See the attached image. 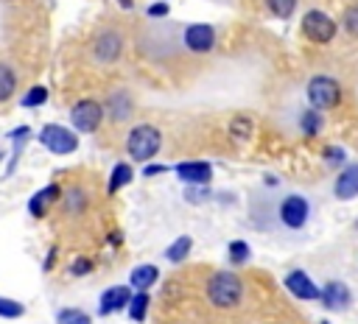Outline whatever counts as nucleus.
<instances>
[{"instance_id":"1","label":"nucleus","mask_w":358,"mask_h":324,"mask_svg":"<svg viewBox=\"0 0 358 324\" xmlns=\"http://www.w3.org/2000/svg\"><path fill=\"white\" fill-rule=\"evenodd\" d=\"M204 299L215 307V310H232L243 302V282L232 268L215 271L207 277L204 282Z\"/></svg>"},{"instance_id":"2","label":"nucleus","mask_w":358,"mask_h":324,"mask_svg":"<svg viewBox=\"0 0 358 324\" xmlns=\"http://www.w3.org/2000/svg\"><path fill=\"white\" fill-rule=\"evenodd\" d=\"M162 151V131L154 123H137L126 134V154L131 162H148Z\"/></svg>"},{"instance_id":"3","label":"nucleus","mask_w":358,"mask_h":324,"mask_svg":"<svg viewBox=\"0 0 358 324\" xmlns=\"http://www.w3.org/2000/svg\"><path fill=\"white\" fill-rule=\"evenodd\" d=\"M305 98H308V106H310V109H316V112H330V109H336V106L341 103L344 89H341L338 78L319 73V75L308 78V84H305Z\"/></svg>"},{"instance_id":"4","label":"nucleus","mask_w":358,"mask_h":324,"mask_svg":"<svg viewBox=\"0 0 358 324\" xmlns=\"http://www.w3.org/2000/svg\"><path fill=\"white\" fill-rule=\"evenodd\" d=\"M277 221L280 226H285L288 232H299L308 226L310 221V201L302 193H285L277 201Z\"/></svg>"},{"instance_id":"5","label":"nucleus","mask_w":358,"mask_h":324,"mask_svg":"<svg viewBox=\"0 0 358 324\" xmlns=\"http://www.w3.org/2000/svg\"><path fill=\"white\" fill-rule=\"evenodd\" d=\"M126 50V39L117 28H101L90 42V56L95 64H115Z\"/></svg>"},{"instance_id":"6","label":"nucleus","mask_w":358,"mask_h":324,"mask_svg":"<svg viewBox=\"0 0 358 324\" xmlns=\"http://www.w3.org/2000/svg\"><path fill=\"white\" fill-rule=\"evenodd\" d=\"M103 120H106L103 103L95 98H81L70 106V126L76 134H95Z\"/></svg>"},{"instance_id":"7","label":"nucleus","mask_w":358,"mask_h":324,"mask_svg":"<svg viewBox=\"0 0 358 324\" xmlns=\"http://www.w3.org/2000/svg\"><path fill=\"white\" fill-rule=\"evenodd\" d=\"M299 28H302V34H305L308 42H313V45H327V42L336 39V34H338L341 25H338L330 14H324L322 8H308V11L302 14Z\"/></svg>"},{"instance_id":"8","label":"nucleus","mask_w":358,"mask_h":324,"mask_svg":"<svg viewBox=\"0 0 358 324\" xmlns=\"http://www.w3.org/2000/svg\"><path fill=\"white\" fill-rule=\"evenodd\" d=\"M39 145L56 156H67V154H76L78 151V134L62 123H45L39 128Z\"/></svg>"},{"instance_id":"9","label":"nucleus","mask_w":358,"mask_h":324,"mask_svg":"<svg viewBox=\"0 0 358 324\" xmlns=\"http://www.w3.org/2000/svg\"><path fill=\"white\" fill-rule=\"evenodd\" d=\"M215 28L210 22H190L182 28V45L187 53H196V56H207L213 53L215 47Z\"/></svg>"},{"instance_id":"10","label":"nucleus","mask_w":358,"mask_h":324,"mask_svg":"<svg viewBox=\"0 0 358 324\" xmlns=\"http://www.w3.org/2000/svg\"><path fill=\"white\" fill-rule=\"evenodd\" d=\"M282 285H285V290H288L294 299H299V302H319V296H322V285H316L313 277H310L305 268H291V271L285 274Z\"/></svg>"},{"instance_id":"11","label":"nucleus","mask_w":358,"mask_h":324,"mask_svg":"<svg viewBox=\"0 0 358 324\" xmlns=\"http://www.w3.org/2000/svg\"><path fill=\"white\" fill-rule=\"evenodd\" d=\"M103 112H106V120L112 123H129L131 115H134V95L129 89H112L103 101Z\"/></svg>"},{"instance_id":"12","label":"nucleus","mask_w":358,"mask_h":324,"mask_svg":"<svg viewBox=\"0 0 358 324\" xmlns=\"http://www.w3.org/2000/svg\"><path fill=\"white\" fill-rule=\"evenodd\" d=\"M319 302H322V307L330 310V313H344V310L352 304V290H350V285L341 282V279H327V282L322 285Z\"/></svg>"},{"instance_id":"13","label":"nucleus","mask_w":358,"mask_h":324,"mask_svg":"<svg viewBox=\"0 0 358 324\" xmlns=\"http://www.w3.org/2000/svg\"><path fill=\"white\" fill-rule=\"evenodd\" d=\"M173 173L185 184H210L213 182V165L207 159H185L173 165Z\"/></svg>"},{"instance_id":"14","label":"nucleus","mask_w":358,"mask_h":324,"mask_svg":"<svg viewBox=\"0 0 358 324\" xmlns=\"http://www.w3.org/2000/svg\"><path fill=\"white\" fill-rule=\"evenodd\" d=\"M131 293H134L131 285H112V288H106L101 293V299H98V313L101 316H112V313L126 310L129 302H131Z\"/></svg>"},{"instance_id":"15","label":"nucleus","mask_w":358,"mask_h":324,"mask_svg":"<svg viewBox=\"0 0 358 324\" xmlns=\"http://www.w3.org/2000/svg\"><path fill=\"white\" fill-rule=\"evenodd\" d=\"M333 196L338 201H352L358 198V162H350L338 170L336 182H333Z\"/></svg>"},{"instance_id":"16","label":"nucleus","mask_w":358,"mask_h":324,"mask_svg":"<svg viewBox=\"0 0 358 324\" xmlns=\"http://www.w3.org/2000/svg\"><path fill=\"white\" fill-rule=\"evenodd\" d=\"M56 201H62V184L50 182V184H45L42 190H36V193L28 198V212H31L34 218H42L50 207H56Z\"/></svg>"},{"instance_id":"17","label":"nucleus","mask_w":358,"mask_h":324,"mask_svg":"<svg viewBox=\"0 0 358 324\" xmlns=\"http://www.w3.org/2000/svg\"><path fill=\"white\" fill-rule=\"evenodd\" d=\"M157 279H159V268H157L154 263H140V265H134L131 274H129L131 290H148L151 285H157Z\"/></svg>"},{"instance_id":"18","label":"nucleus","mask_w":358,"mask_h":324,"mask_svg":"<svg viewBox=\"0 0 358 324\" xmlns=\"http://www.w3.org/2000/svg\"><path fill=\"white\" fill-rule=\"evenodd\" d=\"M87 207H90V198H87V193H84L78 184L62 190V209H64V215L76 218V215H81Z\"/></svg>"},{"instance_id":"19","label":"nucleus","mask_w":358,"mask_h":324,"mask_svg":"<svg viewBox=\"0 0 358 324\" xmlns=\"http://www.w3.org/2000/svg\"><path fill=\"white\" fill-rule=\"evenodd\" d=\"M131 179H134V168L129 162H115L112 165V173L106 179V193L115 196L117 190H123L126 184H131Z\"/></svg>"},{"instance_id":"20","label":"nucleus","mask_w":358,"mask_h":324,"mask_svg":"<svg viewBox=\"0 0 358 324\" xmlns=\"http://www.w3.org/2000/svg\"><path fill=\"white\" fill-rule=\"evenodd\" d=\"M148 304H151V293H148V290H134V293H131V302H129V307H126L129 318H131L134 324H143L145 316H148Z\"/></svg>"},{"instance_id":"21","label":"nucleus","mask_w":358,"mask_h":324,"mask_svg":"<svg viewBox=\"0 0 358 324\" xmlns=\"http://www.w3.org/2000/svg\"><path fill=\"white\" fill-rule=\"evenodd\" d=\"M252 134H255V120H252L249 115H235V117L229 120V137H232L235 142H249Z\"/></svg>"},{"instance_id":"22","label":"nucleus","mask_w":358,"mask_h":324,"mask_svg":"<svg viewBox=\"0 0 358 324\" xmlns=\"http://www.w3.org/2000/svg\"><path fill=\"white\" fill-rule=\"evenodd\" d=\"M28 137H31V128H28V126H17L14 131H8V140L14 142V154H11V162L6 165V176H11V173L17 170V159H20V154H22V148H25V142H28Z\"/></svg>"},{"instance_id":"23","label":"nucleus","mask_w":358,"mask_h":324,"mask_svg":"<svg viewBox=\"0 0 358 324\" xmlns=\"http://www.w3.org/2000/svg\"><path fill=\"white\" fill-rule=\"evenodd\" d=\"M190 251H193V237H190V235H179V237L165 249V260L173 263V265H179V263L187 260Z\"/></svg>"},{"instance_id":"24","label":"nucleus","mask_w":358,"mask_h":324,"mask_svg":"<svg viewBox=\"0 0 358 324\" xmlns=\"http://www.w3.org/2000/svg\"><path fill=\"white\" fill-rule=\"evenodd\" d=\"M249 257H252V249H249V243H246V240H229V243H227V260H229V265H232V268L246 265V263H249Z\"/></svg>"},{"instance_id":"25","label":"nucleus","mask_w":358,"mask_h":324,"mask_svg":"<svg viewBox=\"0 0 358 324\" xmlns=\"http://www.w3.org/2000/svg\"><path fill=\"white\" fill-rule=\"evenodd\" d=\"M322 126H324V120H322V112H316V109H305L302 115H299V131L305 134V137H316L319 131H322Z\"/></svg>"},{"instance_id":"26","label":"nucleus","mask_w":358,"mask_h":324,"mask_svg":"<svg viewBox=\"0 0 358 324\" xmlns=\"http://www.w3.org/2000/svg\"><path fill=\"white\" fill-rule=\"evenodd\" d=\"M14 92H17V73L8 64H0V103L11 101Z\"/></svg>"},{"instance_id":"27","label":"nucleus","mask_w":358,"mask_h":324,"mask_svg":"<svg viewBox=\"0 0 358 324\" xmlns=\"http://www.w3.org/2000/svg\"><path fill=\"white\" fill-rule=\"evenodd\" d=\"M56 324H92V316L81 307H62L56 313Z\"/></svg>"},{"instance_id":"28","label":"nucleus","mask_w":358,"mask_h":324,"mask_svg":"<svg viewBox=\"0 0 358 324\" xmlns=\"http://www.w3.org/2000/svg\"><path fill=\"white\" fill-rule=\"evenodd\" d=\"M263 3H266L268 14H274L277 20H288L296 11V3L299 0H263Z\"/></svg>"},{"instance_id":"29","label":"nucleus","mask_w":358,"mask_h":324,"mask_svg":"<svg viewBox=\"0 0 358 324\" xmlns=\"http://www.w3.org/2000/svg\"><path fill=\"white\" fill-rule=\"evenodd\" d=\"M25 109H36V106H42V103H48V87H42V84H36V87H31L25 95H22V101H20Z\"/></svg>"},{"instance_id":"30","label":"nucleus","mask_w":358,"mask_h":324,"mask_svg":"<svg viewBox=\"0 0 358 324\" xmlns=\"http://www.w3.org/2000/svg\"><path fill=\"white\" fill-rule=\"evenodd\" d=\"M25 316V304L11 299V296H0V318H22Z\"/></svg>"},{"instance_id":"31","label":"nucleus","mask_w":358,"mask_h":324,"mask_svg":"<svg viewBox=\"0 0 358 324\" xmlns=\"http://www.w3.org/2000/svg\"><path fill=\"white\" fill-rule=\"evenodd\" d=\"M322 159H324L330 168H344V165H347V154H344L341 145H327V148L322 151Z\"/></svg>"},{"instance_id":"32","label":"nucleus","mask_w":358,"mask_h":324,"mask_svg":"<svg viewBox=\"0 0 358 324\" xmlns=\"http://www.w3.org/2000/svg\"><path fill=\"white\" fill-rule=\"evenodd\" d=\"M341 28H344L352 39H358V6L344 8V14H341Z\"/></svg>"},{"instance_id":"33","label":"nucleus","mask_w":358,"mask_h":324,"mask_svg":"<svg viewBox=\"0 0 358 324\" xmlns=\"http://www.w3.org/2000/svg\"><path fill=\"white\" fill-rule=\"evenodd\" d=\"M92 268H95V263L90 257H76L70 263V277H87V274H92Z\"/></svg>"},{"instance_id":"34","label":"nucleus","mask_w":358,"mask_h":324,"mask_svg":"<svg viewBox=\"0 0 358 324\" xmlns=\"http://www.w3.org/2000/svg\"><path fill=\"white\" fill-rule=\"evenodd\" d=\"M168 11H171V6H168V3H165V0H159V3H151V6H148V11H145V14H148V17H165V14H168Z\"/></svg>"},{"instance_id":"35","label":"nucleus","mask_w":358,"mask_h":324,"mask_svg":"<svg viewBox=\"0 0 358 324\" xmlns=\"http://www.w3.org/2000/svg\"><path fill=\"white\" fill-rule=\"evenodd\" d=\"M165 170H173V168H168V165H145L143 168V176H159Z\"/></svg>"},{"instance_id":"36","label":"nucleus","mask_w":358,"mask_h":324,"mask_svg":"<svg viewBox=\"0 0 358 324\" xmlns=\"http://www.w3.org/2000/svg\"><path fill=\"white\" fill-rule=\"evenodd\" d=\"M53 260H56V249H50V251H48V260H45V271L53 265Z\"/></svg>"},{"instance_id":"37","label":"nucleus","mask_w":358,"mask_h":324,"mask_svg":"<svg viewBox=\"0 0 358 324\" xmlns=\"http://www.w3.org/2000/svg\"><path fill=\"white\" fill-rule=\"evenodd\" d=\"M263 182H266V187H277V176H268V173H266Z\"/></svg>"},{"instance_id":"38","label":"nucleus","mask_w":358,"mask_h":324,"mask_svg":"<svg viewBox=\"0 0 358 324\" xmlns=\"http://www.w3.org/2000/svg\"><path fill=\"white\" fill-rule=\"evenodd\" d=\"M120 3V8H131L134 6V0H117Z\"/></svg>"},{"instance_id":"39","label":"nucleus","mask_w":358,"mask_h":324,"mask_svg":"<svg viewBox=\"0 0 358 324\" xmlns=\"http://www.w3.org/2000/svg\"><path fill=\"white\" fill-rule=\"evenodd\" d=\"M322 324H327V321H322Z\"/></svg>"}]
</instances>
